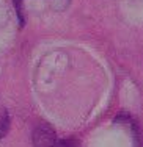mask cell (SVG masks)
<instances>
[{
	"label": "cell",
	"mask_w": 143,
	"mask_h": 147,
	"mask_svg": "<svg viewBox=\"0 0 143 147\" xmlns=\"http://www.w3.org/2000/svg\"><path fill=\"white\" fill-rule=\"evenodd\" d=\"M57 136L50 125L39 124L33 130V146L35 147H55Z\"/></svg>",
	"instance_id": "obj_1"
},
{
	"label": "cell",
	"mask_w": 143,
	"mask_h": 147,
	"mask_svg": "<svg viewBox=\"0 0 143 147\" xmlns=\"http://www.w3.org/2000/svg\"><path fill=\"white\" fill-rule=\"evenodd\" d=\"M10 130V116L5 110H0V139Z\"/></svg>",
	"instance_id": "obj_2"
},
{
	"label": "cell",
	"mask_w": 143,
	"mask_h": 147,
	"mask_svg": "<svg viewBox=\"0 0 143 147\" xmlns=\"http://www.w3.org/2000/svg\"><path fill=\"white\" fill-rule=\"evenodd\" d=\"M55 147H79V142L74 138H66V139H60L57 141Z\"/></svg>",
	"instance_id": "obj_3"
},
{
	"label": "cell",
	"mask_w": 143,
	"mask_h": 147,
	"mask_svg": "<svg viewBox=\"0 0 143 147\" xmlns=\"http://www.w3.org/2000/svg\"><path fill=\"white\" fill-rule=\"evenodd\" d=\"M14 2V8L17 11V16H19V20H20V25H24L25 19H24V14H22V0H13Z\"/></svg>",
	"instance_id": "obj_4"
},
{
	"label": "cell",
	"mask_w": 143,
	"mask_h": 147,
	"mask_svg": "<svg viewBox=\"0 0 143 147\" xmlns=\"http://www.w3.org/2000/svg\"><path fill=\"white\" fill-rule=\"evenodd\" d=\"M49 2H50V5H52V6H55V8L61 9V8H65V6L68 5L69 0H49Z\"/></svg>",
	"instance_id": "obj_5"
}]
</instances>
